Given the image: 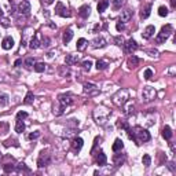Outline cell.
Listing matches in <instances>:
<instances>
[{
	"instance_id": "1",
	"label": "cell",
	"mask_w": 176,
	"mask_h": 176,
	"mask_svg": "<svg viewBox=\"0 0 176 176\" xmlns=\"http://www.w3.org/2000/svg\"><path fill=\"white\" fill-rule=\"evenodd\" d=\"M174 33V26H172L171 24H166L164 25V26L161 28V30H160V33H158V36H157V44H162V43H165L166 40L169 39V36Z\"/></svg>"
},
{
	"instance_id": "2",
	"label": "cell",
	"mask_w": 176,
	"mask_h": 176,
	"mask_svg": "<svg viewBox=\"0 0 176 176\" xmlns=\"http://www.w3.org/2000/svg\"><path fill=\"white\" fill-rule=\"evenodd\" d=\"M111 99H113L114 105H117V106H124L128 102V99H129V92H128V89H118Z\"/></svg>"
},
{
	"instance_id": "3",
	"label": "cell",
	"mask_w": 176,
	"mask_h": 176,
	"mask_svg": "<svg viewBox=\"0 0 176 176\" xmlns=\"http://www.w3.org/2000/svg\"><path fill=\"white\" fill-rule=\"evenodd\" d=\"M110 114H111V111L107 110V109H105V107H98L97 110L94 111L95 120H97V123L101 124V125H105V124L107 123V118Z\"/></svg>"
},
{
	"instance_id": "4",
	"label": "cell",
	"mask_w": 176,
	"mask_h": 176,
	"mask_svg": "<svg viewBox=\"0 0 176 176\" xmlns=\"http://www.w3.org/2000/svg\"><path fill=\"white\" fill-rule=\"evenodd\" d=\"M58 101L61 103V111H58V116H61V114L63 113V110H65V107L70 106V105L74 103V99H73V95L70 94V92H68V94H61L58 97Z\"/></svg>"
},
{
	"instance_id": "5",
	"label": "cell",
	"mask_w": 176,
	"mask_h": 176,
	"mask_svg": "<svg viewBox=\"0 0 176 176\" xmlns=\"http://www.w3.org/2000/svg\"><path fill=\"white\" fill-rule=\"evenodd\" d=\"M157 97V92H156V89L153 88V87H150V85H147V87L143 88V91H142V98H143V101L145 102H153L156 99Z\"/></svg>"
},
{
	"instance_id": "6",
	"label": "cell",
	"mask_w": 176,
	"mask_h": 176,
	"mask_svg": "<svg viewBox=\"0 0 176 176\" xmlns=\"http://www.w3.org/2000/svg\"><path fill=\"white\" fill-rule=\"evenodd\" d=\"M83 91H84V94L88 95V97H97V95H99V92H101L99 88L95 84H92V83H84Z\"/></svg>"
},
{
	"instance_id": "7",
	"label": "cell",
	"mask_w": 176,
	"mask_h": 176,
	"mask_svg": "<svg viewBox=\"0 0 176 176\" xmlns=\"http://www.w3.org/2000/svg\"><path fill=\"white\" fill-rule=\"evenodd\" d=\"M55 14H58L59 17H63V18H66V17H70V12H69V10L68 8L63 6V3H61V2H58L56 3V7H55Z\"/></svg>"
},
{
	"instance_id": "8",
	"label": "cell",
	"mask_w": 176,
	"mask_h": 176,
	"mask_svg": "<svg viewBox=\"0 0 176 176\" xmlns=\"http://www.w3.org/2000/svg\"><path fill=\"white\" fill-rule=\"evenodd\" d=\"M50 162H51V157L47 154V153L41 151L39 160H37V166H39V168H43V166L50 165Z\"/></svg>"
},
{
	"instance_id": "9",
	"label": "cell",
	"mask_w": 176,
	"mask_h": 176,
	"mask_svg": "<svg viewBox=\"0 0 176 176\" xmlns=\"http://www.w3.org/2000/svg\"><path fill=\"white\" fill-rule=\"evenodd\" d=\"M18 11L24 15H29L30 14V3L26 2V0H22L18 6Z\"/></svg>"
},
{
	"instance_id": "10",
	"label": "cell",
	"mask_w": 176,
	"mask_h": 176,
	"mask_svg": "<svg viewBox=\"0 0 176 176\" xmlns=\"http://www.w3.org/2000/svg\"><path fill=\"white\" fill-rule=\"evenodd\" d=\"M124 47H125V51H127V52H129V54L139 48L138 43H136V41L133 40V39H129L128 41H125V43H124Z\"/></svg>"
},
{
	"instance_id": "11",
	"label": "cell",
	"mask_w": 176,
	"mask_h": 176,
	"mask_svg": "<svg viewBox=\"0 0 176 176\" xmlns=\"http://www.w3.org/2000/svg\"><path fill=\"white\" fill-rule=\"evenodd\" d=\"M91 44H92L94 48H103V47H106L107 41L105 40L102 36H99V37H95V39L91 41Z\"/></svg>"
},
{
	"instance_id": "12",
	"label": "cell",
	"mask_w": 176,
	"mask_h": 176,
	"mask_svg": "<svg viewBox=\"0 0 176 176\" xmlns=\"http://www.w3.org/2000/svg\"><path fill=\"white\" fill-rule=\"evenodd\" d=\"M154 33H156V28L153 26V25H149V26H146V29L143 30L142 37L145 40H149V39H151V37L154 36Z\"/></svg>"
},
{
	"instance_id": "13",
	"label": "cell",
	"mask_w": 176,
	"mask_h": 176,
	"mask_svg": "<svg viewBox=\"0 0 176 176\" xmlns=\"http://www.w3.org/2000/svg\"><path fill=\"white\" fill-rule=\"evenodd\" d=\"M83 145H84V140H83L81 138H74V139L72 140V150L74 153H79L80 150H81Z\"/></svg>"
},
{
	"instance_id": "14",
	"label": "cell",
	"mask_w": 176,
	"mask_h": 176,
	"mask_svg": "<svg viewBox=\"0 0 176 176\" xmlns=\"http://www.w3.org/2000/svg\"><path fill=\"white\" fill-rule=\"evenodd\" d=\"M89 14H91V7H89L88 4H84L79 8V15L81 18H84V20H87L89 17Z\"/></svg>"
},
{
	"instance_id": "15",
	"label": "cell",
	"mask_w": 176,
	"mask_h": 176,
	"mask_svg": "<svg viewBox=\"0 0 176 176\" xmlns=\"http://www.w3.org/2000/svg\"><path fill=\"white\" fill-rule=\"evenodd\" d=\"M12 47H14V39L10 36H7V37H4L2 41V48L3 50H11Z\"/></svg>"
},
{
	"instance_id": "16",
	"label": "cell",
	"mask_w": 176,
	"mask_h": 176,
	"mask_svg": "<svg viewBox=\"0 0 176 176\" xmlns=\"http://www.w3.org/2000/svg\"><path fill=\"white\" fill-rule=\"evenodd\" d=\"M132 17H133V11H131V10H124V11H121V14H120V21L125 24V22L132 20Z\"/></svg>"
},
{
	"instance_id": "17",
	"label": "cell",
	"mask_w": 176,
	"mask_h": 176,
	"mask_svg": "<svg viewBox=\"0 0 176 176\" xmlns=\"http://www.w3.org/2000/svg\"><path fill=\"white\" fill-rule=\"evenodd\" d=\"M139 62H140L139 58H138V56H135V55H132V56H129V58H128L127 65H128V68H129V69H135V68H138Z\"/></svg>"
},
{
	"instance_id": "18",
	"label": "cell",
	"mask_w": 176,
	"mask_h": 176,
	"mask_svg": "<svg viewBox=\"0 0 176 176\" xmlns=\"http://www.w3.org/2000/svg\"><path fill=\"white\" fill-rule=\"evenodd\" d=\"M65 62H66V65L73 66V65H76V63L79 62V56L77 55H73V54H69V55H66Z\"/></svg>"
},
{
	"instance_id": "19",
	"label": "cell",
	"mask_w": 176,
	"mask_h": 176,
	"mask_svg": "<svg viewBox=\"0 0 176 176\" xmlns=\"http://www.w3.org/2000/svg\"><path fill=\"white\" fill-rule=\"evenodd\" d=\"M106 162H107L106 154H105L103 151L98 153V156H97V164H98L99 166H103V165H106Z\"/></svg>"
},
{
	"instance_id": "20",
	"label": "cell",
	"mask_w": 176,
	"mask_h": 176,
	"mask_svg": "<svg viewBox=\"0 0 176 176\" xmlns=\"http://www.w3.org/2000/svg\"><path fill=\"white\" fill-rule=\"evenodd\" d=\"M123 147H124L123 140H121L120 138H117V139L114 140V143H113V146H111V149H113L114 153H118V151H121V150H123Z\"/></svg>"
},
{
	"instance_id": "21",
	"label": "cell",
	"mask_w": 176,
	"mask_h": 176,
	"mask_svg": "<svg viewBox=\"0 0 176 176\" xmlns=\"http://www.w3.org/2000/svg\"><path fill=\"white\" fill-rule=\"evenodd\" d=\"M150 12H151V4H146L145 8H142V11H140V17H142V20H146V18L150 17Z\"/></svg>"
},
{
	"instance_id": "22",
	"label": "cell",
	"mask_w": 176,
	"mask_h": 176,
	"mask_svg": "<svg viewBox=\"0 0 176 176\" xmlns=\"http://www.w3.org/2000/svg\"><path fill=\"white\" fill-rule=\"evenodd\" d=\"M162 138L166 140H171L172 139V129L169 125H165L164 128H162Z\"/></svg>"
},
{
	"instance_id": "23",
	"label": "cell",
	"mask_w": 176,
	"mask_h": 176,
	"mask_svg": "<svg viewBox=\"0 0 176 176\" xmlns=\"http://www.w3.org/2000/svg\"><path fill=\"white\" fill-rule=\"evenodd\" d=\"M29 47L32 50H37V48H40V41L39 39H37V34H34L33 37H32V40H30V43H29Z\"/></svg>"
},
{
	"instance_id": "24",
	"label": "cell",
	"mask_w": 176,
	"mask_h": 176,
	"mask_svg": "<svg viewBox=\"0 0 176 176\" xmlns=\"http://www.w3.org/2000/svg\"><path fill=\"white\" fill-rule=\"evenodd\" d=\"M88 46V41L85 40V39H79L77 40V44H76V48H77V51H84L85 50V47Z\"/></svg>"
},
{
	"instance_id": "25",
	"label": "cell",
	"mask_w": 176,
	"mask_h": 176,
	"mask_svg": "<svg viewBox=\"0 0 176 176\" xmlns=\"http://www.w3.org/2000/svg\"><path fill=\"white\" fill-rule=\"evenodd\" d=\"M109 4H110V2L109 0H101V2L98 3V12H103L106 8L109 7Z\"/></svg>"
},
{
	"instance_id": "26",
	"label": "cell",
	"mask_w": 176,
	"mask_h": 176,
	"mask_svg": "<svg viewBox=\"0 0 176 176\" xmlns=\"http://www.w3.org/2000/svg\"><path fill=\"white\" fill-rule=\"evenodd\" d=\"M72 39H73V30L72 29H66L65 32H63V43L68 44Z\"/></svg>"
},
{
	"instance_id": "27",
	"label": "cell",
	"mask_w": 176,
	"mask_h": 176,
	"mask_svg": "<svg viewBox=\"0 0 176 176\" xmlns=\"http://www.w3.org/2000/svg\"><path fill=\"white\" fill-rule=\"evenodd\" d=\"M8 99H10V97H8L7 94H4V92H0V107H4L8 105Z\"/></svg>"
},
{
	"instance_id": "28",
	"label": "cell",
	"mask_w": 176,
	"mask_h": 176,
	"mask_svg": "<svg viewBox=\"0 0 176 176\" xmlns=\"http://www.w3.org/2000/svg\"><path fill=\"white\" fill-rule=\"evenodd\" d=\"M33 69H34V72H37V73H43L44 70H46V63L44 62H34Z\"/></svg>"
},
{
	"instance_id": "29",
	"label": "cell",
	"mask_w": 176,
	"mask_h": 176,
	"mask_svg": "<svg viewBox=\"0 0 176 176\" xmlns=\"http://www.w3.org/2000/svg\"><path fill=\"white\" fill-rule=\"evenodd\" d=\"M25 131V124L22 120H17V123H15V132L18 133H22Z\"/></svg>"
},
{
	"instance_id": "30",
	"label": "cell",
	"mask_w": 176,
	"mask_h": 176,
	"mask_svg": "<svg viewBox=\"0 0 176 176\" xmlns=\"http://www.w3.org/2000/svg\"><path fill=\"white\" fill-rule=\"evenodd\" d=\"M116 125H117V128H120V129H124V131H128V129H129V125H128V123H127V121H124V120H117Z\"/></svg>"
},
{
	"instance_id": "31",
	"label": "cell",
	"mask_w": 176,
	"mask_h": 176,
	"mask_svg": "<svg viewBox=\"0 0 176 176\" xmlns=\"http://www.w3.org/2000/svg\"><path fill=\"white\" fill-rule=\"evenodd\" d=\"M33 101H34V95H33V92H32V91H29L26 94V97H25L24 103L25 105H32V103H33Z\"/></svg>"
},
{
	"instance_id": "32",
	"label": "cell",
	"mask_w": 176,
	"mask_h": 176,
	"mask_svg": "<svg viewBox=\"0 0 176 176\" xmlns=\"http://www.w3.org/2000/svg\"><path fill=\"white\" fill-rule=\"evenodd\" d=\"M107 66H109V63L106 62V61L99 59L98 62H97V69L98 70H105V69H107Z\"/></svg>"
},
{
	"instance_id": "33",
	"label": "cell",
	"mask_w": 176,
	"mask_h": 176,
	"mask_svg": "<svg viewBox=\"0 0 176 176\" xmlns=\"http://www.w3.org/2000/svg\"><path fill=\"white\" fill-rule=\"evenodd\" d=\"M153 76H154V72H153L151 69H146L145 73H143V77H145L146 80H151Z\"/></svg>"
},
{
	"instance_id": "34",
	"label": "cell",
	"mask_w": 176,
	"mask_h": 176,
	"mask_svg": "<svg viewBox=\"0 0 176 176\" xmlns=\"http://www.w3.org/2000/svg\"><path fill=\"white\" fill-rule=\"evenodd\" d=\"M158 15L160 17H166V15H168V8H166L165 6L158 7Z\"/></svg>"
},
{
	"instance_id": "35",
	"label": "cell",
	"mask_w": 176,
	"mask_h": 176,
	"mask_svg": "<svg viewBox=\"0 0 176 176\" xmlns=\"http://www.w3.org/2000/svg\"><path fill=\"white\" fill-rule=\"evenodd\" d=\"M34 65V59L33 58H26L25 59V68L26 69H32Z\"/></svg>"
},
{
	"instance_id": "36",
	"label": "cell",
	"mask_w": 176,
	"mask_h": 176,
	"mask_svg": "<svg viewBox=\"0 0 176 176\" xmlns=\"http://www.w3.org/2000/svg\"><path fill=\"white\" fill-rule=\"evenodd\" d=\"M114 43H116L117 44V46H124V43H125V40H124V37L123 36H116V37H114Z\"/></svg>"
},
{
	"instance_id": "37",
	"label": "cell",
	"mask_w": 176,
	"mask_h": 176,
	"mask_svg": "<svg viewBox=\"0 0 176 176\" xmlns=\"http://www.w3.org/2000/svg\"><path fill=\"white\" fill-rule=\"evenodd\" d=\"M142 161H143V165L149 166L150 164H151V157H150L149 154H145L143 156V158H142Z\"/></svg>"
},
{
	"instance_id": "38",
	"label": "cell",
	"mask_w": 176,
	"mask_h": 176,
	"mask_svg": "<svg viewBox=\"0 0 176 176\" xmlns=\"http://www.w3.org/2000/svg\"><path fill=\"white\" fill-rule=\"evenodd\" d=\"M123 4H124V0H114L113 2V8L114 10H120Z\"/></svg>"
},
{
	"instance_id": "39",
	"label": "cell",
	"mask_w": 176,
	"mask_h": 176,
	"mask_svg": "<svg viewBox=\"0 0 176 176\" xmlns=\"http://www.w3.org/2000/svg\"><path fill=\"white\" fill-rule=\"evenodd\" d=\"M3 169H4L6 174H10V172H12L15 169V166L12 165V164H6L4 166H3Z\"/></svg>"
},
{
	"instance_id": "40",
	"label": "cell",
	"mask_w": 176,
	"mask_h": 176,
	"mask_svg": "<svg viewBox=\"0 0 176 176\" xmlns=\"http://www.w3.org/2000/svg\"><path fill=\"white\" fill-rule=\"evenodd\" d=\"M125 113L128 114V116H132V114H135V106H133L132 103H129V106L127 107V110H125Z\"/></svg>"
},
{
	"instance_id": "41",
	"label": "cell",
	"mask_w": 176,
	"mask_h": 176,
	"mask_svg": "<svg viewBox=\"0 0 176 176\" xmlns=\"http://www.w3.org/2000/svg\"><path fill=\"white\" fill-rule=\"evenodd\" d=\"M40 46H41V47H46V48H47V47H50V39H48V37L44 36L43 40L40 41Z\"/></svg>"
},
{
	"instance_id": "42",
	"label": "cell",
	"mask_w": 176,
	"mask_h": 176,
	"mask_svg": "<svg viewBox=\"0 0 176 176\" xmlns=\"http://www.w3.org/2000/svg\"><path fill=\"white\" fill-rule=\"evenodd\" d=\"M40 136V131H34V132H32L29 133V136H28V139L29 140H34V139H37V138Z\"/></svg>"
},
{
	"instance_id": "43",
	"label": "cell",
	"mask_w": 176,
	"mask_h": 176,
	"mask_svg": "<svg viewBox=\"0 0 176 176\" xmlns=\"http://www.w3.org/2000/svg\"><path fill=\"white\" fill-rule=\"evenodd\" d=\"M81 65H83V69H84V70H89V69H91V66H92V62L88 59V61H84Z\"/></svg>"
},
{
	"instance_id": "44",
	"label": "cell",
	"mask_w": 176,
	"mask_h": 176,
	"mask_svg": "<svg viewBox=\"0 0 176 176\" xmlns=\"http://www.w3.org/2000/svg\"><path fill=\"white\" fill-rule=\"evenodd\" d=\"M26 117H28L26 111H18L17 113V120H25Z\"/></svg>"
},
{
	"instance_id": "45",
	"label": "cell",
	"mask_w": 176,
	"mask_h": 176,
	"mask_svg": "<svg viewBox=\"0 0 176 176\" xmlns=\"http://www.w3.org/2000/svg\"><path fill=\"white\" fill-rule=\"evenodd\" d=\"M17 171H20V172H21V171H25V172H30V169H29V168H28V166H26V165H25V164H24V162H21V164H20V165H18V168H17Z\"/></svg>"
},
{
	"instance_id": "46",
	"label": "cell",
	"mask_w": 176,
	"mask_h": 176,
	"mask_svg": "<svg viewBox=\"0 0 176 176\" xmlns=\"http://www.w3.org/2000/svg\"><path fill=\"white\" fill-rule=\"evenodd\" d=\"M0 22H2V25L4 28H8L11 25V22H10V20H7V18H0Z\"/></svg>"
},
{
	"instance_id": "47",
	"label": "cell",
	"mask_w": 176,
	"mask_h": 176,
	"mask_svg": "<svg viewBox=\"0 0 176 176\" xmlns=\"http://www.w3.org/2000/svg\"><path fill=\"white\" fill-rule=\"evenodd\" d=\"M145 52L146 54H149V55L150 56H157V55H158V51H157V50H145Z\"/></svg>"
},
{
	"instance_id": "48",
	"label": "cell",
	"mask_w": 176,
	"mask_h": 176,
	"mask_svg": "<svg viewBox=\"0 0 176 176\" xmlns=\"http://www.w3.org/2000/svg\"><path fill=\"white\" fill-rule=\"evenodd\" d=\"M116 28H117V30H118V32H121V30L125 29V24H124V22H121V21H118V22H117V25H116Z\"/></svg>"
},
{
	"instance_id": "49",
	"label": "cell",
	"mask_w": 176,
	"mask_h": 176,
	"mask_svg": "<svg viewBox=\"0 0 176 176\" xmlns=\"http://www.w3.org/2000/svg\"><path fill=\"white\" fill-rule=\"evenodd\" d=\"M41 3L46 4V6H50V4H52V3H54V0H41Z\"/></svg>"
},
{
	"instance_id": "50",
	"label": "cell",
	"mask_w": 176,
	"mask_h": 176,
	"mask_svg": "<svg viewBox=\"0 0 176 176\" xmlns=\"http://www.w3.org/2000/svg\"><path fill=\"white\" fill-rule=\"evenodd\" d=\"M168 168L171 169L172 172H175V166H174V164H172V162H169V164H168Z\"/></svg>"
},
{
	"instance_id": "51",
	"label": "cell",
	"mask_w": 176,
	"mask_h": 176,
	"mask_svg": "<svg viewBox=\"0 0 176 176\" xmlns=\"http://www.w3.org/2000/svg\"><path fill=\"white\" fill-rule=\"evenodd\" d=\"M21 63H22V59H17V61H15V66H20Z\"/></svg>"
},
{
	"instance_id": "52",
	"label": "cell",
	"mask_w": 176,
	"mask_h": 176,
	"mask_svg": "<svg viewBox=\"0 0 176 176\" xmlns=\"http://www.w3.org/2000/svg\"><path fill=\"white\" fill-rule=\"evenodd\" d=\"M171 6H172V7H176V0H171Z\"/></svg>"
},
{
	"instance_id": "53",
	"label": "cell",
	"mask_w": 176,
	"mask_h": 176,
	"mask_svg": "<svg viewBox=\"0 0 176 176\" xmlns=\"http://www.w3.org/2000/svg\"><path fill=\"white\" fill-rule=\"evenodd\" d=\"M43 14H44V15H46V17H48V15H50V12H48V11H47V10H44V11H43Z\"/></svg>"
},
{
	"instance_id": "54",
	"label": "cell",
	"mask_w": 176,
	"mask_h": 176,
	"mask_svg": "<svg viewBox=\"0 0 176 176\" xmlns=\"http://www.w3.org/2000/svg\"><path fill=\"white\" fill-rule=\"evenodd\" d=\"M3 17V10H2V7H0V18Z\"/></svg>"
},
{
	"instance_id": "55",
	"label": "cell",
	"mask_w": 176,
	"mask_h": 176,
	"mask_svg": "<svg viewBox=\"0 0 176 176\" xmlns=\"http://www.w3.org/2000/svg\"><path fill=\"white\" fill-rule=\"evenodd\" d=\"M2 157H3V156H2V153H0V160H2Z\"/></svg>"
}]
</instances>
